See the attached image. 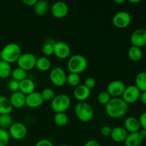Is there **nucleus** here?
I'll list each match as a JSON object with an SVG mask.
<instances>
[{
	"instance_id": "obj_1",
	"label": "nucleus",
	"mask_w": 146,
	"mask_h": 146,
	"mask_svg": "<svg viewBox=\"0 0 146 146\" xmlns=\"http://www.w3.org/2000/svg\"><path fill=\"white\" fill-rule=\"evenodd\" d=\"M106 113L112 118H121L125 116L128 111V104L121 98H112L105 106Z\"/></svg>"
},
{
	"instance_id": "obj_2",
	"label": "nucleus",
	"mask_w": 146,
	"mask_h": 146,
	"mask_svg": "<svg viewBox=\"0 0 146 146\" xmlns=\"http://www.w3.org/2000/svg\"><path fill=\"white\" fill-rule=\"evenodd\" d=\"M21 48L17 43H9L4 46L0 52L1 61L11 64L17 62L19 57L21 56Z\"/></svg>"
},
{
	"instance_id": "obj_3",
	"label": "nucleus",
	"mask_w": 146,
	"mask_h": 146,
	"mask_svg": "<svg viewBox=\"0 0 146 146\" xmlns=\"http://www.w3.org/2000/svg\"><path fill=\"white\" fill-rule=\"evenodd\" d=\"M88 67V61L84 56L75 54L69 57L67 62V68L70 73L80 74L85 71Z\"/></svg>"
},
{
	"instance_id": "obj_4",
	"label": "nucleus",
	"mask_w": 146,
	"mask_h": 146,
	"mask_svg": "<svg viewBox=\"0 0 146 146\" xmlns=\"http://www.w3.org/2000/svg\"><path fill=\"white\" fill-rule=\"evenodd\" d=\"M74 111L77 118L83 123L89 122L94 116V108L86 102L78 103L76 105Z\"/></svg>"
},
{
	"instance_id": "obj_5",
	"label": "nucleus",
	"mask_w": 146,
	"mask_h": 146,
	"mask_svg": "<svg viewBox=\"0 0 146 146\" xmlns=\"http://www.w3.org/2000/svg\"><path fill=\"white\" fill-rule=\"evenodd\" d=\"M51 107L56 113H65L71 106V98L64 94H58L51 101Z\"/></svg>"
},
{
	"instance_id": "obj_6",
	"label": "nucleus",
	"mask_w": 146,
	"mask_h": 146,
	"mask_svg": "<svg viewBox=\"0 0 146 146\" xmlns=\"http://www.w3.org/2000/svg\"><path fill=\"white\" fill-rule=\"evenodd\" d=\"M37 57L31 53H23L19 57L17 61V66L19 68L29 71L35 68L36 62Z\"/></svg>"
},
{
	"instance_id": "obj_7",
	"label": "nucleus",
	"mask_w": 146,
	"mask_h": 146,
	"mask_svg": "<svg viewBox=\"0 0 146 146\" xmlns=\"http://www.w3.org/2000/svg\"><path fill=\"white\" fill-rule=\"evenodd\" d=\"M67 75L64 68L60 66H56L51 70L49 79L54 86L62 87L66 84Z\"/></svg>"
},
{
	"instance_id": "obj_8",
	"label": "nucleus",
	"mask_w": 146,
	"mask_h": 146,
	"mask_svg": "<svg viewBox=\"0 0 146 146\" xmlns=\"http://www.w3.org/2000/svg\"><path fill=\"white\" fill-rule=\"evenodd\" d=\"M131 15L125 11H118L115 14L112 19L113 24L118 29L127 28L131 24Z\"/></svg>"
},
{
	"instance_id": "obj_9",
	"label": "nucleus",
	"mask_w": 146,
	"mask_h": 146,
	"mask_svg": "<svg viewBox=\"0 0 146 146\" xmlns=\"http://www.w3.org/2000/svg\"><path fill=\"white\" fill-rule=\"evenodd\" d=\"M9 134L10 138L17 141L24 139L27 135V128L24 123L20 122L13 123L12 125L9 128Z\"/></svg>"
},
{
	"instance_id": "obj_10",
	"label": "nucleus",
	"mask_w": 146,
	"mask_h": 146,
	"mask_svg": "<svg viewBox=\"0 0 146 146\" xmlns=\"http://www.w3.org/2000/svg\"><path fill=\"white\" fill-rule=\"evenodd\" d=\"M141 92L135 85H130L125 87L123 94L121 96L122 99L128 105L134 104L140 99Z\"/></svg>"
},
{
	"instance_id": "obj_11",
	"label": "nucleus",
	"mask_w": 146,
	"mask_h": 146,
	"mask_svg": "<svg viewBox=\"0 0 146 146\" xmlns=\"http://www.w3.org/2000/svg\"><path fill=\"white\" fill-rule=\"evenodd\" d=\"M130 41L133 46L142 48L146 46V29L139 28L133 31L130 37Z\"/></svg>"
},
{
	"instance_id": "obj_12",
	"label": "nucleus",
	"mask_w": 146,
	"mask_h": 146,
	"mask_svg": "<svg viewBox=\"0 0 146 146\" xmlns=\"http://www.w3.org/2000/svg\"><path fill=\"white\" fill-rule=\"evenodd\" d=\"M125 84L120 80H113L107 86L106 91L113 98H118L121 96L125 89Z\"/></svg>"
},
{
	"instance_id": "obj_13",
	"label": "nucleus",
	"mask_w": 146,
	"mask_h": 146,
	"mask_svg": "<svg viewBox=\"0 0 146 146\" xmlns=\"http://www.w3.org/2000/svg\"><path fill=\"white\" fill-rule=\"evenodd\" d=\"M54 54L59 59H66L70 56L71 48L64 41H55L54 44Z\"/></svg>"
},
{
	"instance_id": "obj_14",
	"label": "nucleus",
	"mask_w": 146,
	"mask_h": 146,
	"mask_svg": "<svg viewBox=\"0 0 146 146\" xmlns=\"http://www.w3.org/2000/svg\"><path fill=\"white\" fill-rule=\"evenodd\" d=\"M51 13L56 19H63L68 13V6L64 1H56L51 7Z\"/></svg>"
},
{
	"instance_id": "obj_15",
	"label": "nucleus",
	"mask_w": 146,
	"mask_h": 146,
	"mask_svg": "<svg viewBox=\"0 0 146 146\" xmlns=\"http://www.w3.org/2000/svg\"><path fill=\"white\" fill-rule=\"evenodd\" d=\"M44 101L41 93L34 91L26 96V106L31 108H36L44 104Z\"/></svg>"
},
{
	"instance_id": "obj_16",
	"label": "nucleus",
	"mask_w": 146,
	"mask_h": 146,
	"mask_svg": "<svg viewBox=\"0 0 146 146\" xmlns=\"http://www.w3.org/2000/svg\"><path fill=\"white\" fill-rule=\"evenodd\" d=\"M91 90L84 86V84H79L75 87L74 91V96L79 102H85L91 96Z\"/></svg>"
},
{
	"instance_id": "obj_17",
	"label": "nucleus",
	"mask_w": 146,
	"mask_h": 146,
	"mask_svg": "<svg viewBox=\"0 0 146 146\" xmlns=\"http://www.w3.org/2000/svg\"><path fill=\"white\" fill-rule=\"evenodd\" d=\"M123 128L128 133H137L141 128L138 118L133 116H129L125 118L123 123Z\"/></svg>"
},
{
	"instance_id": "obj_18",
	"label": "nucleus",
	"mask_w": 146,
	"mask_h": 146,
	"mask_svg": "<svg viewBox=\"0 0 146 146\" xmlns=\"http://www.w3.org/2000/svg\"><path fill=\"white\" fill-rule=\"evenodd\" d=\"M26 96H27L19 91L12 93L9 100L13 108H21L24 107L26 105Z\"/></svg>"
},
{
	"instance_id": "obj_19",
	"label": "nucleus",
	"mask_w": 146,
	"mask_h": 146,
	"mask_svg": "<svg viewBox=\"0 0 146 146\" xmlns=\"http://www.w3.org/2000/svg\"><path fill=\"white\" fill-rule=\"evenodd\" d=\"M128 133L123 127L118 126L113 128L110 135L111 139L115 143H123L126 139Z\"/></svg>"
},
{
	"instance_id": "obj_20",
	"label": "nucleus",
	"mask_w": 146,
	"mask_h": 146,
	"mask_svg": "<svg viewBox=\"0 0 146 146\" xmlns=\"http://www.w3.org/2000/svg\"><path fill=\"white\" fill-rule=\"evenodd\" d=\"M36 89L35 83L32 80L27 78L19 82V91L27 96L34 92Z\"/></svg>"
},
{
	"instance_id": "obj_21",
	"label": "nucleus",
	"mask_w": 146,
	"mask_h": 146,
	"mask_svg": "<svg viewBox=\"0 0 146 146\" xmlns=\"http://www.w3.org/2000/svg\"><path fill=\"white\" fill-rule=\"evenodd\" d=\"M49 4L45 0H39L37 1L35 5L34 6V11L36 15L38 17L45 16L49 11Z\"/></svg>"
},
{
	"instance_id": "obj_22",
	"label": "nucleus",
	"mask_w": 146,
	"mask_h": 146,
	"mask_svg": "<svg viewBox=\"0 0 146 146\" xmlns=\"http://www.w3.org/2000/svg\"><path fill=\"white\" fill-rule=\"evenodd\" d=\"M142 138L138 132L128 133L126 139L124 141L125 146H141L143 143Z\"/></svg>"
},
{
	"instance_id": "obj_23",
	"label": "nucleus",
	"mask_w": 146,
	"mask_h": 146,
	"mask_svg": "<svg viewBox=\"0 0 146 146\" xmlns=\"http://www.w3.org/2000/svg\"><path fill=\"white\" fill-rule=\"evenodd\" d=\"M36 68L40 71L46 72L49 71L51 67V62L48 57L41 56L37 58L36 62Z\"/></svg>"
},
{
	"instance_id": "obj_24",
	"label": "nucleus",
	"mask_w": 146,
	"mask_h": 146,
	"mask_svg": "<svg viewBox=\"0 0 146 146\" xmlns=\"http://www.w3.org/2000/svg\"><path fill=\"white\" fill-rule=\"evenodd\" d=\"M13 108L9 98L4 96H0V115L10 114Z\"/></svg>"
},
{
	"instance_id": "obj_25",
	"label": "nucleus",
	"mask_w": 146,
	"mask_h": 146,
	"mask_svg": "<svg viewBox=\"0 0 146 146\" xmlns=\"http://www.w3.org/2000/svg\"><path fill=\"white\" fill-rule=\"evenodd\" d=\"M128 56L131 61H134V62L139 61L143 57L142 50L141 48L132 46L128 48Z\"/></svg>"
},
{
	"instance_id": "obj_26",
	"label": "nucleus",
	"mask_w": 146,
	"mask_h": 146,
	"mask_svg": "<svg viewBox=\"0 0 146 146\" xmlns=\"http://www.w3.org/2000/svg\"><path fill=\"white\" fill-rule=\"evenodd\" d=\"M135 86L141 92L146 91V72H140L135 78Z\"/></svg>"
},
{
	"instance_id": "obj_27",
	"label": "nucleus",
	"mask_w": 146,
	"mask_h": 146,
	"mask_svg": "<svg viewBox=\"0 0 146 146\" xmlns=\"http://www.w3.org/2000/svg\"><path fill=\"white\" fill-rule=\"evenodd\" d=\"M54 123L58 127H64L68 122V117L65 113H56L54 116Z\"/></svg>"
},
{
	"instance_id": "obj_28",
	"label": "nucleus",
	"mask_w": 146,
	"mask_h": 146,
	"mask_svg": "<svg viewBox=\"0 0 146 146\" xmlns=\"http://www.w3.org/2000/svg\"><path fill=\"white\" fill-rule=\"evenodd\" d=\"M11 71H12V68H11V64L4 61H0V78H9L11 75Z\"/></svg>"
},
{
	"instance_id": "obj_29",
	"label": "nucleus",
	"mask_w": 146,
	"mask_h": 146,
	"mask_svg": "<svg viewBox=\"0 0 146 146\" xmlns=\"http://www.w3.org/2000/svg\"><path fill=\"white\" fill-rule=\"evenodd\" d=\"M11 76L13 79L19 81V82H20V81H23V80L27 78V71L19 68V67H17V68L12 69Z\"/></svg>"
},
{
	"instance_id": "obj_30",
	"label": "nucleus",
	"mask_w": 146,
	"mask_h": 146,
	"mask_svg": "<svg viewBox=\"0 0 146 146\" xmlns=\"http://www.w3.org/2000/svg\"><path fill=\"white\" fill-rule=\"evenodd\" d=\"M13 124V118L10 114L0 115V128L6 130Z\"/></svg>"
},
{
	"instance_id": "obj_31",
	"label": "nucleus",
	"mask_w": 146,
	"mask_h": 146,
	"mask_svg": "<svg viewBox=\"0 0 146 146\" xmlns=\"http://www.w3.org/2000/svg\"><path fill=\"white\" fill-rule=\"evenodd\" d=\"M81 82V77L79 74H74V73H70L67 76L66 83L69 86L72 87H76L78 86Z\"/></svg>"
},
{
	"instance_id": "obj_32",
	"label": "nucleus",
	"mask_w": 146,
	"mask_h": 146,
	"mask_svg": "<svg viewBox=\"0 0 146 146\" xmlns=\"http://www.w3.org/2000/svg\"><path fill=\"white\" fill-rule=\"evenodd\" d=\"M40 93H41V95L44 101H51L56 96L55 92L51 88H44Z\"/></svg>"
},
{
	"instance_id": "obj_33",
	"label": "nucleus",
	"mask_w": 146,
	"mask_h": 146,
	"mask_svg": "<svg viewBox=\"0 0 146 146\" xmlns=\"http://www.w3.org/2000/svg\"><path fill=\"white\" fill-rule=\"evenodd\" d=\"M54 43H51L50 41H47L45 44L43 45L42 48H41V51H42L43 54L44 56H51L54 54Z\"/></svg>"
},
{
	"instance_id": "obj_34",
	"label": "nucleus",
	"mask_w": 146,
	"mask_h": 146,
	"mask_svg": "<svg viewBox=\"0 0 146 146\" xmlns=\"http://www.w3.org/2000/svg\"><path fill=\"white\" fill-rule=\"evenodd\" d=\"M10 141V135L7 130L0 128V146H7Z\"/></svg>"
},
{
	"instance_id": "obj_35",
	"label": "nucleus",
	"mask_w": 146,
	"mask_h": 146,
	"mask_svg": "<svg viewBox=\"0 0 146 146\" xmlns=\"http://www.w3.org/2000/svg\"><path fill=\"white\" fill-rule=\"evenodd\" d=\"M112 98V97L109 95L106 91H101L98 95V101L101 105L106 106Z\"/></svg>"
},
{
	"instance_id": "obj_36",
	"label": "nucleus",
	"mask_w": 146,
	"mask_h": 146,
	"mask_svg": "<svg viewBox=\"0 0 146 146\" xmlns=\"http://www.w3.org/2000/svg\"><path fill=\"white\" fill-rule=\"evenodd\" d=\"M8 86L10 91H12L13 93L19 91V82L17 81H15L14 79L9 81Z\"/></svg>"
},
{
	"instance_id": "obj_37",
	"label": "nucleus",
	"mask_w": 146,
	"mask_h": 146,
	"mask_svg": "<svg viewBox=\"0 0 146 146\" xmlns=\"http://www.w3.org/2000/svg\"><path fill=\"white\" fill-rule=\"evenodd\" d=\"M96 81L95 78H92V77H88L85 79L84 86L89 88L90 90L94 88L96 86Z\"/></svg>"
},
{
	"instance_id": "obj_38",
	"label": "nucleus",
	"mask_w": 146,
	"mask_h": 146,
	"mask_svg": "<svg viewBox=\"0 0 146 146\" xmlns=\"http://www.w3.org/2000/svg\"><path fill=\"white\" fill-rule=\"evenodd\" d=\"M112 131V128L108 125H105L103 126L101 129V133L105 137H110Z\"/></svg>"
},
{
	"instance_id": "obj_39",
	"label": "nucleus",
	"mask_w": 146,
	"mask_h": 146,
	"mask_svg": "<svg viewBox=\"0 0 146 146\" xmlns=\"http://www.w3.org/2000/svg\"><path fill=\"white\" fill-rule=\"evenodd\" d=\"M35 146H54L52 142L48 139H41L37 141Z\"/></svg>"
},
{
	"instance_id": "obj_40",
	"label": "nucleus",
	"mask_w": 146,
	"mask_h": 146,
	"mask_svg": "<svg viewBox=\"0 0 146 146\" xmlns=\"http://www.w3.org/2000/svg\"><path fill=\"white\" fill-rule=\"evenodd\" d=\"M138 120H139L141 128L146 131V111L141 114Z\"/></svg>"
},
{
	"instance_id": "obj_41",
	"label": "nucleus",
	"mask_w": 146,
	"mask_h": 146,
	"mask_svg": "<svg viewBox=\"0 0 146 146\" xmlns=\"http://www.w3.org/2000/svg\"><path fill=\"white\" fill-rule=\"evenodd\" d=\"M84 146H101L99 143L95 140H89L87 141Z\"/></svg>"
},
{
	"instance_id": "obj_42",
	"label": "nucleus",
	"mask_w": 146,
	"mask_h": 146,
	"mask_svg": "<svg viewBox=\"0 0 146 146\" xmlns=\"http://www.w3.org/2000/svg\"><path fill=\"white\" fill-rule=\"evenodd\" d=\"M22 2L25 5L29 6V7H34L37 2V0H23Z\"/></svg>"
},
{
	"instance_id": "obj_43",
	"label": "nucleus",
	"mask_w": 146,
	"mask_h": 146,
	"mask_svg": "<svg viewBox=\"0 0 146 146\" xmlns=\"http://www.w3.org/2000/svg\"><path fill=\"white\" fill-rule=\"evenodd\" d=\"M140 100H141V103L144 105H146V91L144 92H141V96H140Z\"/></svg>"
},
{
	"instance_id": "obj_44",
	"label": "nucleus",
	"mask_w": 146,
	"mask_h": 146,
	"mask_svg": "<svg viewBox=\"0 0 146 146\" xmlns=\"http://www.w3.org/2000/svg\"><path fill=\"white\" fill-rule=\"evenodd\" d=\"M138 133H139V135H141V137L142 138L143 140L146 139V131L145 130L142 129V128H141V129L138 131Z\"/></svg>"
},
{
	"instance_id": "obj_45",
	"label": "nucleus",
	"mask_w": 146,
	"mask_h": 146,
	"mask_svg": "<svg viewBox=\"0 0 146 146\" xmlns=\"http://www.w3.org/2000/svg\"><path fill=\"white\" fill-rule=\"evenodd\" d=\"M130 3H132V4H136V3H139L141 2V0H129Z\"/></svg>"
},
{
	"instance_id": "obj_46",
	"label": "nucleus",
	"mask_w": 146,
	"mask_h": 146,
	"mask_svg": "<svg viewBox=\"0 0 146 146\" xmlns=\"http://www.w3.org/2000/svg\"><path fill=\"white\" fill-rule=\"evenodd\" d=\"M115 2L117 3V4H122V3L125 2V0H120V1L119 0H118H118H115Z\"/></svg>"
},
{
	"instance_id": "obj_47",
	"label": "nucleus",
	"mask_w": 146,
	"mask_h": 146,
	"mask_svg": "<svg viewBox=\"0 0 146 146\" xmlns=\"http://www.w3.org/2000/svg\"><path fill=\"white\" fill-rule=\"evenodd\" d=\"M60 146H68V145H60Z\"/></svg>"
},
{
	"instance_id": "obj_48",
	"label": "nucleus",
	"mask_w": 146,
	"mask_h": 146,
	"mask_svg": "<svg viewBox=\"0 0 146 146\" xmlns=\"http://www.w3.org/2000/svg\"><path fill=\"white\" fill-rule=\"evenodd\" d=\"M145 54H146V46H145Z\"/></svg>"
}]
</instances>
